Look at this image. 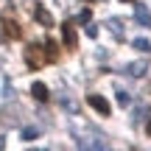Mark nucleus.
Wrapping results in <instances>:
<instances>
[{
    "instance_id": "1",
    "label": "nucleus",
    "mask_w": 151,
    "mask_h": 151,
    "mask_svg": "<svg viewBox=\"0 0 151 151\" xmlns=\"http://www.w3.org/2000/svg\"><path fill=\"white\" fill-rule=\"evenodd\" d=\"M25 65L31 67V70H39L42 65H48V53H45V48L42 45H28L25 48Z\"/></svg>"
},
{
    "instance_id": "2",
    "label": "nucleus",
    "mask_w": 151,
    "mask_h": 151,
    "mask_svg": "<svg viewBox=\"0 0 151 151\" xmlns=\"http://www.w3.org/2000/svg\"><path fill=\"white\" fill-rule=\"evenodd\" d=\"M3 34H6V39H20L22 37V28H20V22L11 17V11L3 14Z\"/></svg>"
},
{
    "instance_id": "3",
    "label": "nucleus",
    "mask_w": 151,
    "mask_h": 151,
    "mask_svg": "<svg viewBox=\"0 0 151 151\" xmlns=\"http://www.w3.org/2000/svg\"><path fill=\"white\" fill-rule=\"evenodd\" d=\"M87 104H90V106L95 109L98 115H104V118H106V115L112 112V106H109V101H106V98H101V95H87Z\"/></svg>"
},
{
    "instance_id": "4",
    "label": "nucleus",
    "mask_w": 151,
    "mask_h": 151,
    "mask_svg": "<svg viewBox=\"0 0 151 151\" xmlns=\"http://www.w3.org/2000/svg\"><path fill=\"white\" fill-rule=\"evenodd\" d=\"M134 20H137V25H140V28H148L151 25V11H148L146 3H137L134 6Z\"/></svg>"
},
{
    "instance_id": "5",
    "label": "nucleus",
    "mask_w": 151,
    "mask_h": 151,
    "mask_svg": "<svg viewBox=\"0 0 151 151\" xmlns=\"http://www.w3.org/2000/svg\"><path fill=\"white\" fill-rule=\"evenodd\" d=\"M62 39H65V48H76V28L73 22H62Z\"/></svg>"
},
{
    "instance_id": "6",
    "label": "nucleus",
    "mask_w": 151,
    "mask_h": 151,
    "mask_svg": "<svg viewBox=\"0 0 151 151\" xmlns=\"http://www.w3.org/2000/svg\"><path fill=\"white\" fill-rule=\"evenodd\" d=\"M34 20H39L45 28H50V25H53V17L45 11V6H42V3H37V6H34Z\"/></svg>"
},
{
    "instance_id": "7",
    "label": "nucleus",
    "mask_w": 151,
    "mask_h": 151,
    "mask_svg": "<svg viewBox=\"0 0 151 151\" xmlns=\"http://www.w3.org/2000/svg\"><path fill=\"white\" fill-rule=\"evenodd\" d=\"M31 95L37 98V101H42V104H45V101L50 98V92H48V87H45V84H39V81H37V84L31 87Z\"/></svg>"
},
{
    "instance_id": "8",
    "label": "nucleus",
    "mask_w": 151,
    "mask_h": 151,
    "mask_svg": "<svg viewBox=\"0 0 151 151\" xmlns=\"http://www.w3.org/2000/svg\"><path fill=\"white\" fill-rule=\"evenodd\" d=\"M146 70H148V62H132L129 65V76H134V78L146 76Z\"/></svg>"
},
{
    "instance_id": "9",
    "label": "nucleus",
    "mask_w": 151,
    "mask_h": 151,
    "mask_svg": "<svg viewBox=\"0 0 151 151\" xmlns=\"http://www.w3.org/2000/svg\"><path fill=\"white\" fill-rule=\"evenodd\" d=\"M45 53H48V62H56L59 59V45H56L53 39H48V42H45Z\"/></svg>"
},
{
    "instance_id": "10",
    "label": "nucleus",
    "mask_w": 151,
    "mask_h": 151,
    "mask_svg": "<svg viewBox=\"0 0 151 151\" xmlns=\"http://www.w3.org/2000/svg\"><path fill=\"white\" fill-rule=\"evenodd\" d=\"M39 137V132L34 129V126H28V129H22V140H37Z\"/></svg>"
},
{
    "instance_id": "11",
    "label": "nucleus",
    "mask_w": 151,
    "mask_h": 151,
    "mask_svg": "<svg viewBox=\"0 0 151 151\" xmlns=\"http://www.w3.org/2000/svg\"><path fill=\"white\" fill-rule=\"evenodd\" d=\"M134 48H137V50H151V42L140 37V39H134Z\"/></svg>"
},
{
    "instance_id": "12",
    "label": "nucleus",
    "mask_w": 151,
    "mask_h": 151,
    "mask_svg": "<svg viewBox=\"0 0 151 151\" xmlns=\"http://www.w3.org/2000/svg\"><path fill=\"white\" fill-rule=\"evenodd\" d=\"M118 104H120V106H126V104H129V92L120 90V92H118Z\"/></svg>"
},
{
    "instance_id": "13",
    "label": "nucleus",
    "mask_w": 151,
    "mask_h": 151,
    "mask_svg": "<svg viewBox=\"0 0 151 151\" xmlns=\"http://www.w3.org/2000/svg\"><path fill=\"white\" fill-rule=\"evenodd\" d=\"M90 9H84V11H78V22H90Z\"/></svg>"
},
{
    "instance_id": "14",
    "label": "nucleus",
    "mask_w": 151,
    "mask_h": 151,
    "mask_svg": "<svg viewBox=\"0 0 151 151\" xmlns=\"http://www.w3.org/2000/svg\"><path fill=\"white\" fill-rule=\"evenodd\" d=\"M143 115H146V106H137V109H134V115H132V120H140Z\"/></svg>"
},
{
    "instance_id": "15",
    "label": "nucleus",
    "mask_w": 151,
    "mask_h": 151,
    "mask_svg": "<svg viewBox=\"0 0 151 151\" xmlns=\"http://www.w3.org/2000/svg\"><path fill=\"white\" fill-rule=\"evenodd\" d=\"M87 37H98V28L95 25H87Z\"/></svg>"
},
{
    "instance_id": "16",
    "label": "nucleus",
    "mask_w": 151,
    "mask_h": 151,
    "mask_svg": "<svg viewBox=\"0 0 151 151\" xmlns=\"http://www.w3.org/2000/svg\"><path fill=\"white\" fill-rule=\"evenodd\" d=\"M146 132H148V137H151V118H148V123H146Z\"/></svg>"
},
{
    "instance_id": "17",
    "label": "nucleus",
    "mask_w": 151,
    "mask_h": 151,
    "mask_svg": "<svg viewBox=\"0 0 151 151\" xmlns=\"http://www.w3.org/2000/svg\"><path fill=\"white\" fill-rule=\"evenodd\" d=\"M87 3H95V0H87Z\"/></svg>"
},
{
    "instance_id": "18",
    "label": "nucleus",
    "mask_w": 151,
    "mask_h": 151,
    "mask_svg": "<svg viewBox=\"0 0 151 151\" xmlns=\"http://www.w3.org/2000/svg\"><path fill=\"white\" fill-rule=\"evenodd\" d=\"M126 3H132V0H126Z\"/></svg>"
}]
</instances>
